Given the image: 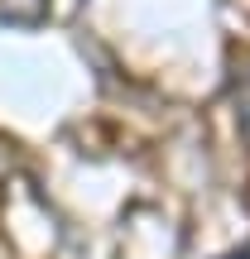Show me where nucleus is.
<instances>
[{"instance_id": "f257e3e1", "label": "nucleus", "mask_w": 250, "mask_h": 259, "mask_svg": "<svg viewBox=\"0 0 250 259\" xmlns=\"http://www.w3.org/2000/svg\"><path fill=\"white\" fill-rule=\"evenodd\" d=\"M48 15V0H0V24H39Z\"/></svg>"}, {"instance_id": "f03ea898", "label": "nucleus", "mask_w": 250, "mask_h": 259, "mask_svg": "<svg viewBox=\"0 0 250 259\" xmlns=\"http://www.w3.org/2000/svg\"><path fill=\"white\" fill-rule=\"evenodd\" d=\"M236 130L250 139V72L236 82Z\"/></svg>"}]
</instances>
